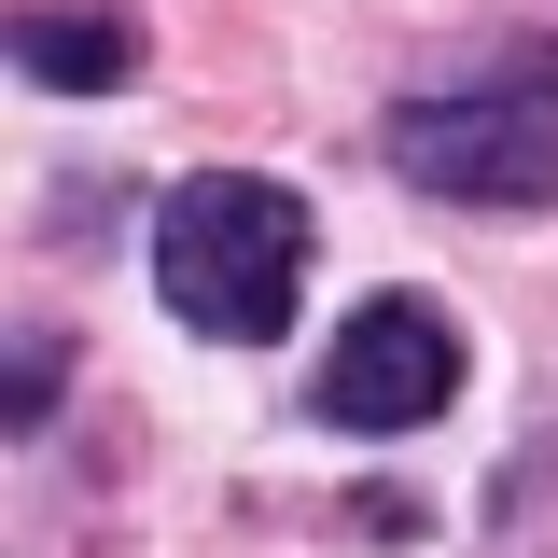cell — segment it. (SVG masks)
I'll return each instance as SVG.
<instances>
[{
  "label": "cell",
  "mask_w": 558,
  "mask_h": 558,
  "mask_svg": "<svg viewBox=\"0 0 558 558\" xmlns=\"http://www.w3.org/2000/svg\"><path fill=\"white\" fill-rule=\"evenodd\" d=\"M391 168L447 209H558V43L502 28L391 98Z\"/></svg>",
  "instance_id": "cell-1"
},
{
  "label": "cell",
  "mask_w": 558,
  "mask_h": 558,
  "mask_svg": "<svg viewBox=\"0 0 558 558\" xmlns=\"http://www.w3.org/2000/svg\"><path fill=\"white\" fill-rule=\"evenodd\" d=\"M307 405L336 418V433H418V418H447L461 405V322L418 307V293L349 307L336 349H322V377H307Z\"/></svg>",
  "instance_id": "cell-3"
},
{
  "label": "cell",
  "mask_w": 558,
  "mask_h": 558,
  "mask_svg": "<svg viewBox=\"0 0 558 558\" xmlns=\"http://www.w3.org/2000/svg\"><path fill=\"white\" fill-rule=\"evenodd\" d=\"M14 70L43 98H112V84H140V14H112V0H28L14 14Z\"/></svg>",
  "instance_id": "cell-4"
},
{
  "label": "cell",
  "mask_w": 558,
  "mask_h": 558,
  "mask_svg": "<svg viewBox=\"0 0 558 558\" xmlns=\"http://www.w3.org/2000/svg\"><path fill=\"white\" fill-rule=\"evenodd\" d=\"M307 196L266 182V168H196V182H168L154 209V293H168V322L209 349H279L293 336V307H307Z\"/></svg>",
  "instance_id": "cell-2"
}]
</instances>
